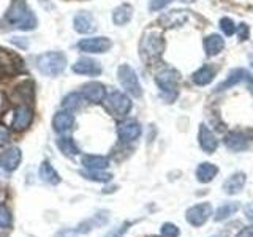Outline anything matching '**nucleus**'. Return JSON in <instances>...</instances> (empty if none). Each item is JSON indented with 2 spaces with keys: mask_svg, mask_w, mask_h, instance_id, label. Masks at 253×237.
I'll return each mask as SVG.
<instances>
[{
  "mask_svg": "<svg viewBox=\"0 0 253 237\" xmlns=\"http://www.w3.org/2000/svg\"><path fill=\"white\" fill-rule=\"evenodd\" d=\"M5 22L19 30H34L37 27V16L22 0H14L5 13Z\"/></svg>",
  "mask_w": 253,
  "mask_h": 237,
  "instance_id": "obj_1",
  "label": "nucleus"
},
{
  "mask_svg": "<svg viewBox=\"0 0 253 237\" xmlns=\"http://www.w3.org/2000/svg\"><path fill=\"white\" fill-rule=\"evenodd\" d=\"M67 55L60 51H49L37 57V68L44 76H59L67 68Z\"/></svg>",
  "mask_w": 253,
  "mask_h": 237,
  "instance_id": "obj_2",
  "label": "nucleus"
},
{
  "mask_svg": "<svg viewBox=\"0 0 253 237\" xmlns=\"http://www.w3.org/2000/svg\"><path fill=\"white\" fill-rule=\"evenodd\" d=\"M180 81V75L172 68H165L155 76V82L162 92V97L166 103H171L177 97V84Z\"/></svg>",
  "mask_w": 253,
  "mask_h": 237,
  "instance_id": "obj_3",
  "label": "nucleus"
},
{
  "mask_svg": "<svg viewBox=\"0 0 253 237\" xmlns=\"http://www.w3.org/2000/svg\"><path fill=\"white\" fill-rule=\"evenodd\" d=\"M139 49H141V57L144 60L158 59L165 49V40H163L162 34H158L155 30L147 32L144 38H142Z\"/></svg>",
  "mask_w": 253,
  "mask_h": 237,
  "instance_id": "obj_4",
  "label": "nucleus"
},
{
  "mask_svg": "<svg viewBox=\"0 0 253 237\" xmlns=\"http://www.w3.org/2000/svg\"><path fill=\"white\" fill-rule=\"evenodd\" d=\"M117 79H119V82H121V85L125 89V92H128L131 97L139 98L142 95V87L138 79V75L130 65L122 63V65L117 68Z\"/></svg>",
  "mask_w": 253,
  "mask_h": 237,
  "instance_id": "obj_5",
  "label": "nucleus"
},
{
  "mask_svg": "<svg viewBox=\"0 0 253 237\" xmlns=\"http://www.w3.org/2000/svg\"><path fill=\"white\" fill-rule=\"evenodd\" d=\"M105 100H106L108 109L117 117H125L131 111V106H133L131 100L126 97L124 92H119V90L111 92Z\"/></svg>",
  "mask_w": 253,
  "mask_h": 237,
  "instance_id": "obj_6",
  "label": "nucleus"
},
{
  "mask_svg": "<svg viewBox=\"0 0 253 237\" xmlns=\"http://www.w3.org/2000/svg\"><path fill=\"white\" fill-rule=\"evenodd\" d=\"M76 47L83 52L90 54H103L108 52L113 47V41L108 37H92V38H83L76 43Z\"/></svg>",
  "mask_w": 253,
  "mask_h": 237,
  "instance_id": "obj_7",
  "label": "nucleus"
},
{
  "mask_svg": "<svg viewBox=\"0 0 253 237\" xmlns=\"http://www.w3.org/2000/svg\"><path fill=\"white\" fill-rule=\"evenodd\" d=\"M211 215H212V205L209 202H201L190 207L185 213V218L192 226L200 228L209 220Z\"/></svg>",
  "mask_w": 253,
  "mask_h": 237,
  "instance_id": "obj_8",
  "label": "nucleus"
},
{
  "mask_svg": "<svg viewBox=\"0 0 253 237\" xmlns=\"http://www.w3.org/2000/svg\"><path fill=\"white\" fill-rule=\"evenodd\" d=\"M241 82H245V84H250L253 85V76L252 73H249L247 70L244 68H236V70H231L229 71L228 78L225 79L223 82H220L217 85L215 92H223L226 89H229V87H234L236 84H241Z\"/></svg>",
  "mask_w": 253,
  "mask_h": 237,
  "instance_id": "obj_9",
  "label": "nucleus"
},
{
  "mask_svg": "<svg viewBox=\"0 0 253 237\" xmlns=\"http://www.w3.org/2000/svg\"><path fill=\"white\" fill-rule=\"evenodd\" d=\"M22 160V154L19 147H8L0 154V166L6 172H13L19 168Z\"/></svg>",
  "mask_w": 253,
  "mask_h": 237,
  "instance_id": "obj_10",
  "label": "nucleus"
},
{
  "mask_svg": "<svg viewBox=\"0 0 253 237\" xmlns=\"http://www.w3.org/2000/svg\"><path fill=\"white\" fill-rule=\"evenodd\" d=\"M73 71L76 75H83V76H100L101 65L98 60H95L92 57H79L73 65Z\"/></svg>",
  "mask_w": 253,
  "mask_h": 237,
  "instance_id": "obj_11",
  "label": "nucleus"
},
{
  "mask_svg": "<svg viewBox=\"0 0 253 237\" xmlns=\"http://www.w3.org/2000/svg\"><path fill=\"white\" fill-rule=\"evenodd\" d=\"M190 18V11H184V10H171L163 13L160 18H158V24L166 29L169 27H180L188 21Z\"/></svg>",
  "mask_w": 253,
  "mask_h": 237,
  "instance_id": "obj_12",
  "label": "nucleus"
},
{
  "mask_svg": "<svg viewBox=\"0 0 253 237\" xmlns=\"http://www.w3.org/2000/svg\"><path fill=\"white\" fill-rule=\"evenodd\" d=\"M117 134L122 142H133L141 136V125L136 120H124L117 125Z\"/></svg>",
  "mask_w": 253,
  "mask_h": 237,
  "instance_id": "obj_13",
  "label": "nucleus"
},
{
  "mask_svg": "<svg viewBox=\"0 0 253 237\" xmlns=\"http://www.w3.org/2000/svg\"><path fill=\"white\" fill-rule=\"evenodd\" d=\"M75 126V116L71 114V111H59L52 118V130L59 134H65L73 130Z\"/></svg>",
  "mask_w": 253,
  "mask_h": 237,
  "instance_id": "obj_14",
  "label": "nucleus"
},
{
  "mask_svg": "<svg viewBox=\"0 0 253 237\" xmlns=\"http://www.w3.org/2000/svg\"><path fill=\"white\" fill-rule=\"evenodd\" d=\"M81 93H83V97L87 101L101 103V101H105V98H106V87L103 85L101 82H97V81L87 82V84L83 85Z\"/></svg>",
  "mask_w": 253,
  "mask_h": 237,
  "instance_id": "obj_15",
  "label": "nucleus"
},
{
  "mask_svg": "<svg viewBox=\"0 0 253 237\" xmlns=\"http://www.w3.org/2000/svg\"><path fill=\"white\" fill-rule=\"evenodd\" d=\"M73 27L78 34H92L97 30V22L89 11H79L73 19Z\"/></svg>",
  "mask_w": 253,
  "mask_h": 237,
  "instance_id": "obj_16",
  "label": "nucleus"
},
{
  "mask_svg": "<svg viewBox=\"0 0 253 237\" xmlns=\"http://www.w3.org/2000/svg\"><path fill=\"white\" fill-rule=\"evenodd\" d=\"M108 220H109V213L106 210H100V212L95 213L92 218L84 220L83 223L76 228V231H78V234H87L95 228H100L103 225H106Z\"/></svg>",
  "mask_w": 253,
  "mask_h": 237,
  "instance_id": "obj_17",
  "label": "nucleus"
},
{
  "mask_svg": "<svg viewBox=\"0 0 253 237\" xmlns=\"http://www.w3.org/2000/svg\"><path fill=\"white\" fill-rule=\"evenodd\" d=\"M198 139H200V146L206 154H213L218 147V139L215 138V134H213L208 128V125H204V123H201V126H200Z\"/></svg>",
  "mask_w": 253,
  "mask_h": 237,
  "instance_id": "obj_18",
  "label": "nucleus"
},
{
  "mask_svg": "<svg viewBox=\"0 0 253 237\" xmlns=\"http://www.w3.org/2000/svg\"><path fill=\"white\" fill-rule=\"evenodd\" d=\"M34 120V113L32 109L27 106H18L14 111V117H13V128L16 131H22L29 128V125Z\"/></svg>",
  "mask_w": 253,
  "mask_h": 237,
  "instance_id": "obj_19",
  "label": "nucleus"
},
{
  "mask_svg": "<svg viewBox=\"0 0 253 237\" xmlns=\"http://www.w3.org/2000/svg\"><path fill=\"white\" fill-rule=\"evenodd\" d=\"M249 136L242 131H231L225 138V144L229 150L233 152H241V150H245L249 147Z\"/></svg>",
  "mask_w": 253,
  "mask_h": 237,
  "instance_id": "obj_20",
  "label": "nucleus"
},
{
  "mask_svg": "<svg viewBox=\"0 0 253 237\" xmlns=\"http://www.w3.org/2000/svg\"><path fill=\"white\" fill-rule=\"evenodd\" d=\"M245 182H247V176L244 172H236L233 176H229L225 184H223V192L226 195H236L242 192V188L245 187Z\"/></svg>",
  "mask_w": 253,
  "mask_h": 237,
  "instance_id": "obj_21",
  "label": "nucleus"
},
{
  "mask_svg": "<svg viewBox=\"0 0 253 237\" xmlns=\"http://www.w3.org/2000/svg\"><path fill=\"white\" fill-rule=\"evenodd\" d=\"M204 51L208 55H211V57H213V55H218L221 51H223L225 47V40L223 37H220L218 34H211L204 38Z\"/></svg>",
  "mask_w": 253,
  "mask_h": 237,
  "instance_id": "obj_22",
  "label": "nucleus"
},
{
  "mask_svg": "<svg viewBox=\"0 0 253 237\" xmlns=\"http://www.w3.org/2000/svg\"><path fill=\"white\" fill-rule=\"evenodd\" d=\"M81 163L89 171H105L109 166V158L101 155H84Z\"/></svg>",
  "mask_w": 253,
  "mask_h": 237,
  "instance_id": "obj_23",
  "label": "nucleus"
},
{
  "mask_svg": "<svg viewBox=\"0 0 253 237\" xmlns=\"http://www.w3.org/2000/svg\"><path fill=\"white\" fill-rule=\"evenodd\" d=\"M218 174V168L215 164L204 161L201 164H198L196 168V179L201 182V184H209L211 180L215 179V176Z\"/></svg>",
  "mask_w": 253,
  "mask_h": 237,
  "instance_id": "obj_24",
  "label": "nucleus"
},
{
  "mask_svg": "<svg viewBox=\"0 0 253 237\" xmlns=\"http://www.w3.org/2000/svg\"><path fill=\"white\" fill-rule=\"evenodd\" d=\"M133 18V6L130 3H122L113 11V22L116 26H125Z\"/></svg>",
  "mask_w": 253,
  "mask_h": 237,
  "instance_id": "obj_25",
  "label": "nucleus"
},
{
  "mask_svg": "<svg viewBox=\"0 0 253 237\" xmlns=\"http://www.w3.org/2000/svg\"><path fill=\"white\" fill-rule=\"evenodd\" d=\"M215 78V70H213L211 65H203L200 70H196L192 79L196 85H208L212 82V79Z\"/></svg>",
  "mask_w": 253,
  "mask_h": 237,
  "instance_id": "obj_26",
  "label": "nucleus"
},
{
  "mask_svg": "<svg viewBox=\"0 0 253 237\" xmlns=\"http://www.w3.org/2000/svg\"><path fill=\"white\" fill-rule=\"evenodd\" d=\"M38 174H40V179L44 180V182H47V184H51V185H57L59 182H60L59 172L55 171L47 161H43L42 164H40Z\"/></svg>",
  "mask_w": 253,
  "mask_h": 237,
  "instance_id": "obj_27",
  "label": "nucleus"
},
{
  "mask_svg": "<svg viewBox=\"0 0 253 237\" xmlns=\"http://www.w3.org/2000/svg\"><path fill=\"white\" fill-rule=\"evenodd\" d=\"M57 147L59 150L67 157H75V155H79V147L76 146V142L73 138L70 136H62L57 139Z\"/></svg>",
  "mask_w": 253,
  "mask_h": 237,
  "instance_id": "obj_28",
  "label": "nucleus"
},
{
  "mask_svg": "<svg viewBox=\"0 0 253 237\" xmlns=\"http://www.w3.org/2000/svg\"><path fill=\"white\" fill-rule=\"evenodd\" d=\"M83 100H84V97L81 92H70L67 97L63 98L62 106L67 111H76L83 106Z\"/></svg>",
  "mask_w": 253,
  "mask_h": 237,
  "instance_id": "obj_29",
  "label": "nucleus"
},
{
  "mask_svg": "<svg viewBox=\"0 0 253 237\" xmlns=\"http://www.w3.org/2000/svg\"><path fill=\"white\" fill-rule=\"evenodd\" d=\"M237 210H239V204H237V202H225L223 205H220V207L217 209L215 215H213V220L223 221V220L229 218L231 215H234Z\"/></svg>",
  "mask_w": 253,
  "mask_h": 237,
  "instance_id": "obj_30",
  "label": "nucleus"
},
{
  "mask_svg": "<svg viewBox=\"0 0 253 237\" xmlns=\"http://www.w3.org/2000/svg\"><path fill=\"white\" fill-rule=\"evenodd\" d=\"M81 176L87 180H92V182H101V184H106V182H109L111 179H113V176H111L109 172H105V171H81Z\"/></svg>",
  "mask_w": 253,
  "mask_h": 237,
  "instance_id": "obj_31",
  "label": "nucleus"
},
{
  "mask_svg": "<svg viewBox=\"0 0 253 237\" xmlns=\"http://www.w3.org/2000/svg\"><path fill=\"white\" fill-rule=\"evenodd\" d=\"M13 226V215L5 205H0V229H10Z\"/></svg>",
  "mask_w": 253,
  "mask_h": 237,
  "instance_id": "obj_32",
  "label": "nucleus"
},
{
  "mask_svg": "<svg viewBox=\"0 0 253 237\" xmlns=\"http://www.w3.org/2000/svg\"><path fill=\"white\" fill-rule=\"evenodd\" d=\"M220 29L226 37H231V35H234V32H236V24L229 18H221L220 19Z\"/></svg>",
  "mask_w": 253,
  "mask_h": 237,
  "instance_id": "obj_33",
  "label": "nucleus"
},
{
  "mask_svg": "<svg viewBox=\"0 0 253 237\" xmlns=\"http://www.w3.org/2000/svg\"><path fill=\"white\" fill-rule=\"evenodd\" d=\"M133 223L131 221H124L121 226H117L114 229H111V231L105 236V237H122L126 231H128V228L131 226Z\"/></svg>",
  "mask_w": 253,
  "mask_h": 237,
  "instance_id": "obj_34",
  "label": "nucleus"
},
{
  "mask_svg": "<svg viewBox=\"0 0 253 237\" xmlns=\"http://www.w3.org/2000/svg\"><path fill=\"white\" fill-rule=\"evenodd\" d=\"M180 231H179V228L176 225H172V223H165L162 226V236L163 237H179Z\"/></svg>",
  "mask_w": 253,
  "mask_h": 237,
  "instance_id": "obj_35",
  "label": "nucleus"
},
{
  "mask_svg": "<svg viewBox=\"0 0 253 237\" xmlns=\"http://www.w3.org/2000/svg\"><path fill=\"white\" fill-rule=\"evenodd\" d=\"M172 0H149V10L150 11H160L165 6H168Z\"/></svg>",
  "mask_w": 253,
  "mask_h": 237,
  "instance_id": "obj_36",
  "label": "nucleus"
},
{
  "mask_svg": "<svg viewBox=\"0 0 253 237\" xmlns=\"http://www.w3.org/2000/svg\"><path fill=\"white\" fill-rule=\"evenodd\" d=\"M236 34H237V38H239L241 41H245L250 35V27L245 22H241L239 26L236 27Z\"/></svg>",
  "mask_w": 253,
  "mask_h": 237,
  "instance_id": "obj_37",
  "label": "nucleus"
},
{
  "mask_svg": "<svg viewBox=\"0 0 253 237\" xmlns=\"http://www.w3.org/2000/svg\"><path fill=\"white\" fill-rule=\"evenodd\" d=\"M54 237H78V231L76 229H70V228H63L55 234Z\"/></svg>",
  "mask_w": 253,
  "mask_h": 237,
  "instance_id": "obj_38",
  "label": "nucleus"
},
{
  "mask_svg": "<svg viewBox=\"0 0 253 237\" xmlns=\"http://www.w3.org/2000/svg\"><path fill=\"white\" fill-rule=\"evenodd\" d=\"M8 139H10V131H8L5 126L0 125V146H3Z\"/></svg>",
  "mask_w": 253,
  "mask_h": 237,
  "instance_id": "obj_39",
  "label": "nucleus"
},
{
  "mask_svg": "<svg viewBox=\"0 0 253 237\" xmlns=\"http://www.w3.org/2000/svg\"><path fill=\"white\" fill-rule=\"evenodd\" d=\"M236 237H253V226H247L244 228L242 231L237 234Z\"/></svg>",
  "mask_w": 253,
  "mask_h": 237,
  "instance_id": "obj_40",
  "label": "nucleus"
},
{
  "mask_svg": "<svg viewBox=\"0 0 253 237\" xmlns=\"http://www.w3.org/2000/svg\"><path fill=\"white\" fill-rule=\"evenodd\" d=\"M11 43H14V44L21 46L22 49H26V47L29 46V41H27V40H24L22 37H16V40H11Z\"/></svg>",
  "mask_w": 253,
  "mask_h": 237,
  "instance_id": "obj_41",
  "label": "nucleus"
},
{
  "mask_svg": "<svg viewBox=\"0 0 253 237\" xmlns=\"http://www.w3.org/2000/svg\"><path fill=\"white\" fill-rule=\"evenodd\" d=\"M244 213H245V217H247L249 220L253 221V202L245 205V207H244Z\"/></svg>",
  "mask_w": 253,
  "mask_h": 237,
  "instance_id": "obj_42",
  "label": "nucleus"
},
{
  "mask_svg": "<svg viewBox=\"0 0 253 237\" xmlns=\"http://www.w3.org/2000/svg\"><path fill=\"white\" fill-rule=\"evenodd\" d=\"M182 2H188L190 3V2H193V0H182Z\"/></svg>",
  "mask_w": 253,
  "mask_h": 237,
  "instance_id": "obj_43",
  "label": "nucleus"
},
{
  "mask_svg": "<svg viewBox=\"0 0 253 237\" xmlns=\"http://www.w3.org/2000/svg\"><path fill=\"white\" fill-rule=\"evenodd\" d=\"M250 60H252V67H253V55H250Z\"/></svg>",
  "mask_w": 253,
  "mask_h": 237,
  "instance_id": "obj_44",
  "label": "nucleus"
}]
</instances>
